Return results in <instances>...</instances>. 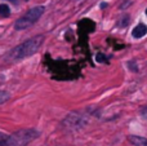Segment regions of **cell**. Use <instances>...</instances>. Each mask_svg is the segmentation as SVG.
<instances>
[{"label":"cell","instance_id":"cell-1","mask_svg":"<svg viewBox=\"0 0 147 146\" xmlns=\"http://www.w3.org/2000/svg\"><path fill=\"white\" fill-rule=\"evenodd\" d=\"M44 43V35H36L31 39L23 41V43L16 45L13 49H10L5 54L4 59L8 62H17L23 58H27L30 56H34L40 49V47Z\"/></svg>","mask_w":147,"mask_h":146},{"label":"cell","instance_id":"cell-11","mask_svg":"<svg viewBox=\"0 0 147 146\" xmlns=\"http://www.w3.org/2000/svg\"><path fill=\"white\" fill-rule=\"evenodd\" d=\"M142 115L145 116V118H147V107H146V109H143V110H142Z\"/></svg>","mask_w":147,"mask_h":146},{"label":"cell","instance_id":"cell-2","mask_svg":"<svg viewBox=\"0 0 147 146\" xmlns=\"http://www.w3.org/2000/svg\"><path fill=\"white\" fill-rule=\"evenodd\" d=\"M40 136V132L34 128H25L12 133L8 137L5 146H27Z\"/></svg>","mask_w":147,"mask_h":146},{"label":"cell","instance_id":"cell-9","mask_svg":"<svg viewBox=\"0 0 147 146\" xmlns=\"http://www.w3.org/2000/svg\"><path fill=\"white\" fill-rule=\"evenodd\" d=\"M96 59H97V62H106V57H105V54H102V53H97V56H96Z\"/></svg>","mask_w":147,"mask_h":146},{"label":"cell","instance_id":"cell-7","mask_svg":"<svg viewBox=\"0 0 147 146\" xmlns=\"http://www.w3.org/2000/svg\"><path fill=\"white\" fill-rule=\"evenodd\" d=\"M10 98V93L7 92V91H0V105L5 103L7 101H9Z\"/></svg>","mask_w":147,"mask_h":146},{"label":"cell","instance_id":"cell-10","mask_svg":"<svg viewBox=\"0 0 147 146\" xmlns=\"http://www.w3.org/2000/svg\"><path fill=\"white\" fill-rule=\"evenodd\" d=\"M129 67L133 70V71H138V69L134 66V64H133V62H129Z\"/></svg>","mask_w":147,"mask_h":146},{"label":"cell","instance_id":"cell-3","mask_svg":"<svg viewBox=\"0 0 147 146\" xmlns=\"http://www.w3.org/2000/svg\"><path fill=\"white\" fill-rule=\"evenodd\" d=\"M44 12H45V8L43 5H38V7H34L31 9H28L22 17L18 18L14 22V30L22 31L31 27L32 25H35L38 22V20L44 14Z\"/></svg>","mask_w":147,"mask_h":146},{"label":"cell","instance_id":"cell-12","mask_svg":"<svg viewBox=\"0 0 147 146\" xmlns=\"http://www.w3.org/2000/svg\"><path fill=\"white\" fill-rule=\"evenodd\" d=\"M146 14H147V9H146Z\"/></svg>","mask_w":147,"mask_h":146},{"label":"cell","instance_id":"cell-4","mask_svg":"<svg viewBox=\"0 0 147 146\" xmlns=\"http://www.w3.org/2000/svg\"><path fill=\"white\" fill-rule=\"evenodd\" d=\"M147 34V26L143 25V23H140L138 26H136L134 28H133V32L132 35L134 36V38H142V36H145Z\"/></svg>","mask_w":147,"mask_h":146},{"label":"cell","instance_id":"cell-5","mask_svg":"<svg viewBox=\"0 0 147 146\" xmlns=\"http://www.w3.org/2000/svg\"><path fill=\"white\" fill-rule=\"evenodd\" d=\"M129 141L136 146H147V139L141 136H129Z\"/></svg>","mask_w":147,"mask_h":146},{"label":"cell","instance_id":"cell-8","mask_svg":"<svg viewBox=\"0 0 147 146\" xmlns=\"http://www.w3.org/2000/svg\"><path fill=\"white\" fill-rule=\"evenodd\" d=\"M8 135L4 133V132H0V146H5V144H7L8 141Z\"/></svg>","mask_w":147,"mask_h":146},{"label":"cell","instance_id":"cell-6","mask_svg":"<svg viewBox=\"0 0 147 146\" xmlns=\"http://www.w3.org/2000/svg\"><path fill=\"white\" fill-rule=\"evenodd\" d=\"M10 9L7 4H0V17H9Z\"/></svg>","mask_w":147,"mask_h":146}]
</instances>
